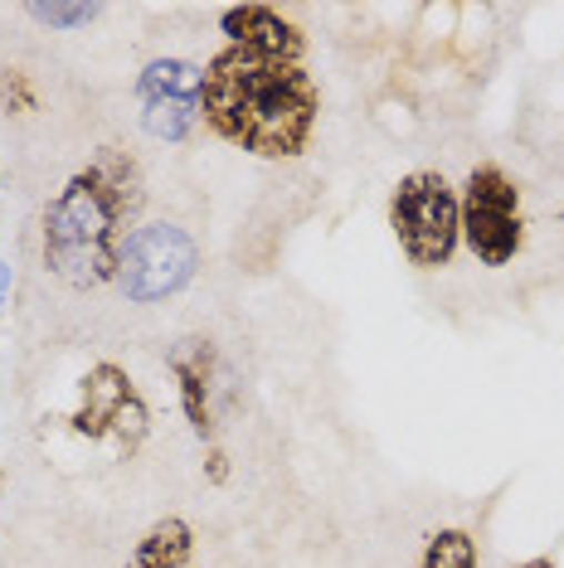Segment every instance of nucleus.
Here are the masks:
<instances>
[{
	"instance_id": "3",
	"label": "nucleus",
	"mask_w": 564,
	"mask_h": 568,
	"mask_svg": "<svg viewBox=\"0 0 564 568\" xmlns=\"http://www.w3.org/2000/svg\"><path fill=\"white\" fill-rule=\"evenodd\" d=\"M390 229L400 253L423 273L453 263V253L463 248V204H457V190L447 185V175H404L390 195Z\"/></svg>"
},
{
	"instance_id": "14",
	"label": "nucleus",
	"mask_w": 564,
	"mask_h": 568,
	"mask_svg": "<svg viewBox=\"0 0 564 568\" xmlns=\"http://www.w3.org/2000/svg\"><path fill=\"white\" fill-rule=\"evenodd\" d=\"M224 476H229V457H224V452H220V447H210V481H214V486H220V481H224Z\"/></svg>"
},
{
	"instance_id": "4",
	"label": "nucleus",
	"mask_w": 564,
	"mask_h": 568,
	"mask_svg": "<svg viewBox=\"0 0 564 568\" xmlns=\"http://www.w3.org/2000/svg\"><path fill=\"white\" fill-rule=\"evenodd\" d=\"M463 243L482 267H506L525 248V219H521V185L502 165H472L463 195Z\"/></svg>"
},
{
	"instance_id": "10",
	"label": "nucleus",
	"mask_w": 564,
	"mask_h": 568,
	"mask_svg": "<svg viewBox=\"0 0 564 568\" xmlns=\"http://www.w3.org/2000/svg\"><path fill=\"white\" fill-rule=\"evenodd\" d=\"M190 559H195V529L181 515H165L137 539L122 568H190Z\"/></svg>"
},
{
	"instance_id": "1",
	"label": "nucleus",
	"mask_w": 564,
	"mask_h": 568,
	"mask_svg": "<svg viewBox=\"0 0 564 568\" xmlns=\"http://www.w3.org/2000/svg\"><path fill=\"white\" fill-rule=\"evenodd\" d=\"M316 118H322V88L306 63L263 59L234 44L204 63L200 122L229 146L263 161H292L306 151Z\"/></svg>"
},
{
	"instance_id": "16",
	"label": "nucleus",
	"mask_w": 564,
	"mask_h": 568,
	"mask_svg": "<svg viewBox=\"0 0 564 568\" xmlns=\"http://www.w3.org/2000/svg\"><path fill=\"white\" fill-rule=\"evenodd\" d=\"M6 282H10V267L0 263V306H6Z\"/></svg>"
},
{
	"instance_id": "13",
	"label": "nucleus",
	"mask_w": 564,
	"mask_h": 568,
	"mask_svg": "<svg viewBox=\"0 0 564 568\" xmlns=\"http://www.w3.org/2000/svg\"><path fill=\"white\" fill-rule=\"evenodd\" d=\"M0 98H6L10 112H30L34 108V88L24 79L20 69H6V79H0Z\"/></svg>"
},
{
	"instance_id": "12",
	"label": "nucleus",
	"mask_w": 564,
	"mask_h": 568,
	"mask_svg": "<svg viewBox=\"0 0 564 568\" xmlns=\"http://www.w3.org/2000/svg\"><path fill=\"white\" fill-rule=\"evenodd\" d=\"M30 16L49 24V30H79V24L98 20V6H59V0H49V6H30Z\"/></svg>"
},
{
	"instance_id": "5",
	"label": "nucleus",
	"mask_w": 564,
	"mask_h": 568,
	"mask_svg": "<svg viewBox=\"0 0 564 568\" xmlns=\"http://www.w3.org/2000/svg\"><path fill=\"white\" fill-rule=\"evenodd\" d=\"M69 428L88 443H112L118 457H137L151 433V408L137 394L132 374L112 359H102L83 374L79 384V408L69 413Z\"/></svg>"
},
{
	"instance_id": "7",
	"label": "nucleus",
	"mask_w": 564,
	"mask_h": 568,
	"mask_svg": "<svg viewBox=\"0 0 564 568\" xmlns=\"http://www.w3.org/2000/svg\"><path fill=\"white\" fill-rule=\"evenodd\" d=\"M204 69L190 59H151L137 79L141 126L157 141H185L200 122Z\"/></svg>"
},
{
	"instance_id": "6",
	"label": "nucleus",
	"mask_w": 564,
	"mask_h": 568,
	"mask_svg": "<svg viewBox=\"0 0 564 568\" xmlns=\"http://www.w3.org/2000/svg\"><path fill=\"white\" fill-rule=\"evenodd\" d=\"M200 273V243L185 234L181 224H137L132 239L122 248V267H118V287L127 302L151 306L165 296L185 292Z\"/></svg>"
},
{
	"instance_id": "15",
	"label": "nucleus",
	"mask_w": 564,
	"mask_h": 568,
	"mask_svg": "<svg viewBox=\"0 0 564 568\" xmlns=\"http://www.w3.org/2000/svg\"><path fill=\"white\" fill-rule=\"evenodd\" d=\"M516 568H560L550 554H535V559H525V564H516Z\"/></svg>"
},
{
	"instance_id": "11",
	"label": "nucleus",
	"mask_w": 564,
	"mask_h": 568,
	"mask_svg": "<svg viewBox=\"0 0 564 568\" xmlns=\"http://www.w3.org/2000/svg\"><path fill=\"white\" fill-rule=\"evenodd\" d=\"M419 568H477V539L467 529H439L423 549Z\"/></svg>"
},
{
	"instance_id": "9",
	"label": "nucleus",
	"mask_w": 564,
	"mask_h": 568,
	"mask_svg": "<svg viewBox=\"0 0 564 568\" xmlns=\"http://www.w3.org/2000/svg\"><path fill=\"white\" fill-rule=\"evenodd\" d=\"M171 374L181 389V413L195 428V437L214 443V345L210 341H181L171 351Z\"/></svg>"
},
{
	"instance_id": "8",
	"label": "nucleus",
	"mask_w": 564,
	"mask_h": 568,
	"mask_svg": "<svg viewBox=\"0 0 564 568\" xmlns=\"http://www.w3.org/2000/svg\"><path fill=\"white\" fill-rule=\"evenodd\" d=\"M220 30L234 49H249V54H263V59L302 63L306 54V34L273 6H229L220 16Z\"/></svg>"
},
{
	"instance_id": "2",
	"label": "nucleus",
	"mask_w": 564,
	"mask_h": 568,
	"mask_svg": "<svg viewBox=\"0 0 564 568\" xmlns=\"http://www.w3.org/2000/svg\"><path fill=\"white\" fill-rule=\"evenodd\" d=\"M147 204L141 165L118 146H102L44 210V267L79 292L118 282L122 248Z\"/></svg>"
}]
</instances>
